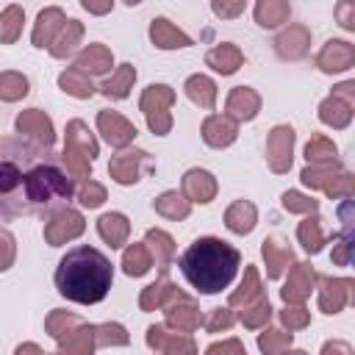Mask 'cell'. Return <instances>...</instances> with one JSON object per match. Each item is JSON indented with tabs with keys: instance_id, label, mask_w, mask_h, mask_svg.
Masks as SVG:
<instances>
[{
	"instance_id": "6da1fadb",
	"label": "cell",
	"mask_w": 355,
	"mask_h": 355,
	"mask_svg": "<svg viewBox=\"0 0 355 355\" xmlns=\"http://www.w3.org/2000/svg\"><path fill=\"white\" fill-rule=\"evenodd\" d=\"M114 283V266L108 255L83 244L67 250V255L55 266V288L61 297L78 305L103 302Z\"/></svg>"
},
{
	"instance_id": "7a4b0ae2",
	"label": "cell",
	"mask_w": 355,
	"mask_h": 355,
	"mask_svg": "<svg viewBox=\"0 0 355 355\" xmlns=\"http://www.w3.org/2000/svg\"><path fill=\"white\" fill-rule=\"evenodd\" d=\"M183 277L200 294H219L227 288L241 266V252L216 236H200L178 261Z\"/></svg>"
},
{
	"instance_id": "3957f363",
	"label": "cell",
	"mask_w": 355,
	"mask_h": 355,
	"mask_svg": "<svg viewBox=\"0 0 355 355\" xmlns=\"http://www.w3.org/2000/svg\"><path fill=\"white\" fill-rule=\"evenodd\" d=\"M36 141L8 136L0 141V219L28 216L25 211V166Z\"/></svg>"
},
{
	"instance_id": "277c9868",
	"label": "cell",
	"mask_w": 355,
	"mask_h": 355,
	"mask_svg": "<svg viewBox=\"0 0 355 355\" xmlns=\"http://www.w3.org/2000/svg\"><path fill=\"white\" fill-rule=\"evenodd\" d=\"M175 89L166 83H150L141 97H139V108L147 119V128L153 136H166L172 130V105H175Z\"/></svg>"
},
{
	"instance_id": "5b68a950",
	"label": "cell",
	"mask_w": 355,
	"mask_h": 355,
	"mask_svg": "<svg viewBox=\"0 0 355 355\" xmlns=\"http://www.w3.org/2000/svg\"><path fill=\"white\" fill-rule=\"evenodd\" d=\"M83 230H86V219H83V214L67 202V205L55 208V211L47 216L42 236H44V241H47L50 247H61V244H67V241L83 236Z\"/></svg>"
},
{
	"instance_id": "8992f818",
	"label": "cell",
	"mask_w": 355,
	"mask_h": 355,
	"mask_svg": "<svg viewBox=\"0 0 355 355\" xmlns=\"http://www.w3.org/2000/svg\"><path fill=\"white\" fill-rule=\"evenodd\" d=\"M150 169V153L141 147H122L111 164H108V175L114 183L119 186H133L141 180V175Z\"/></svg>"
},
{
	"instance_id": "52a82bcc",
	"label": "cell",
	"mask_w": 355,
	"mask_h": 355,
	"mask_svg": "<svg viewBox=\"0 0 355 355\" xmlns=\"http://www.w3.org/2000/svg\"><path fill=\"white\" fill-rule=\"evenodd\" d=\"M319 291H316V302L319 311L327 316L341 313L352 300H355V280L352 277H316Z\"/></svg>"
},
{
	"instance_id": "ba28073f",
	"label": "cell",
	"mask_w": 355,
	"mask_h": 355,
	"mask_svg": "<svg viewBox=\"0 0 355 355\" xmlns=\"http://www.w3.org/2000/svg\"><path fill=\"white\" fill-rule=\"evenodd\" d=\"M294 144L297 133L291 125H275L266 136V164L275 175H286L294 161Z\"/></svg>"
},
{
	"instance_id": "9c48e42d",
	"label": "cell",
	"mask_w": 355,
	"mask_h": 355,
	"mask_svg": "<svg viewBox=\"0 0 355 355\" xmlns=\"http://www.w3.org/2000/svg\"><path fill=\"white\" fill-rule=\"evenodd\" d=\"M144 341L150 349L164 352V355H194L197 352V344L189 333L169 330L166 324H150L144 333Z\"/></svg>"
},
{
	"instance_id": "30bf717a",
	"label": "cell",
	"mask_w": 355,
	"mask_h": 355,
	"mask_svg": "<svg viewBox=\"0 0 355 355\" xmlns=\"http://www.w3.org/2000/svg\"><path fill=\"white\" fill-rule=\"evenodd\" d=\"M97 133L114 147V150H122V147H130L133 139L139 136L136 125L122 116L119 111H97Z\"/></svg>"
},
{
	"instance_id": "8fae6325",
	"label": "cell",
	"mask_w": 355,
	"mask_h": 355,
	"mask_svg": "<svg viewBox=\"0 0 355 355\" xmlns=\"http://www.w3.org/2000/svg\"><path fill=\"white\" fill-rule=\"evenodd\" d=\"M286 272H288V277H286V283L280 288V300L283 302H294V305L305 302L311 297V291L316 288V277H319L316 269L308 261H300V263H291Z\"/></svg>"
},
{
	"instance_id": "7c38bea8",
	"label": "cell",
	"mask_w": 355,
	"mask_h": 355,
	"mask_svg": "<svg viewBox=\"0 0 355 355\" xmlns=\"http://www.w3.org/2000/svg\"><path fill=\"white\" fill-rule=\"evenodd\" d=\"M355 64V44L347 39H327L322 44V50L316 53V67L324 75H338L352 69Z\"/></svg>"
},
{
	"instance_id": "4fadbf2b",
	"label": "cell",
	"mask_w": 355,
	"mask_h": 355,
	"mask_svg": "<svg viewBox=\"0 0 355 355\" xmlns=\"http://www.w3.org/2000/svg\"><path fill=\"white\" fill-rule=\"evenodd\" d=\"M14 128H17L19 136H25V139H31V141H36L42 147H53V141H55L53 119L39 108H25L22 114H17Z\"/></svg>"
},
{
	"instance_id": "5bb4252c",
	"label": "cell",
	"mask_w": 355,
	"mask_h": 355,
	"mask_svg": "<svg viewBox=\"0 0 355 355\" xmlns=\"http://www.w3.org/2000/svg\"><path fill=\"white\" fill-rule=\"evenodd\" d=\"M180 191L189 202H197V205H208L216 191H219V183L216 178L208 172V169H200V166H191L183 172V180H180Z\"/></svg>"
},
{
	"instance_id": "9a60e30c",
	"label": "cell",
	"mask_w": 355,
	"mask_h": 355,
	"mask_svg": "<svg viewBox=\"0 0 355 355\" xmlns=\"http://www.w3.org/2000/svg\"><path fill=\"white\" fill-rule=\"evenodd\" d=\"M161 311H164L166 327H172V330H178V333H194V330L202 324V313H200V305H197V302H194L189 294L178 297L175 302L164 305Z\"/></svg>"
},
{
	"instance_id": "2e32d148",
	"label": "cell",
	"mask_w": 355,
	"mask_h": 355,
	"mask_svg": "<svg viewBox=\"0 0 355 355\" xmlns=\"http://www.w3.org/2000/svg\"><path fill=\"white\" fill-rule=\"evenodd\" d=\"M200 136H202V141H205L208 147L225 150V147H230V144L236 141V136H239V122L230 119L227 114H208V116L202 119Z\"/></svg>"
},
{
	"instance_id": "e0dca14e",
	"label": "cell",
	"mask_w": 355,
	"mask_h": 355,
	"mask_svg": "<svg viewBox=\"0 0 355 355\" xmlns=\"http://www.w3.org/2000/svg\"><path fill=\"white\" fill-rule=\"evenodd\" d=\"M311 50V31L305 25H288L275 36V53L283 61H300Z\"/></svg>"
},
{
	"instance_id": "ac0fdd59",
	"label": "cell",
	"mask_w": 355,
	"mask_h": 355,
	"mask_svg": "<svg viewBox=\"0 0 355 355\" xmlns=\"http://www.w3.org/2000/svg\"><path fill=\"white\" fill-rule=\"evenodd\" d=\"M225 111L230 119H236L239 125L241 122H252L261 111V94L252 89V86H233L227 92V100H225Z\"/></svg>"
},
{
	"instance_id": "d6986e66",
	"label": "cell",
	"mask_w": 355,
	"mask_h": 355,
	"mask_svg": "<svg viewBox=\"0 0 355 355\" xmlns=\"http://www.w3.org/2000/svg\"><path fill=\"white\" fill-rule=\"evenodd\" d=\"M261 255L266 263V280H280L286 269L294 263V250L280 236H266L261 241Z\"/></svg>"
},
{
	"instance_id": "ffe728a7",
	"label": "cell",
	"mask_w": 355,
	"mask_h": 355,
	"mask_svg": "<svg viewBox=\"0 0 355 355\" xmlns=\"http://www.w3.org/2000/svg\"><path fill=\"white\" fill-rule=\"evenodd\" d=\"M183 294H186V291H180L166 275H161L155 283H150V286L141 288V294H139V308H141L144 313H150V311H161L164 305L175 302V300L183 297Z\"/></svg>"
},
{
	"instance_id": "44dd1931",
	"label": "cell",
	"mask_w": 355,
	"mask_h": 355,
	"mask_svg": "<svg viewBox=\"0 0 355 355\" xmlns=\"http://www.w3.org/2000/svg\"><path fill=\"white\" fill-rule=\"evenodd\" d=\"M150 42L158 47V50H178V47H191V36L186 31H180L175 22H169L166 17H155L150 22Z\"/></svg>"
},
{
	"instance_id": "7402d4cb",
	"label": "cell",
	"mask_w": 355,
	"mask_h": 355,
	"mask_svg": "<svg viewBox=\"0 0 355 355\" xmlns=\"http://www.w3.org/2000/svg\"><path fill=\"white\" fill-rule=\"evenodd\" d=\"M144 244H147V250H150L153 266H155L161 275H166L169 266H172V261H175V239H172L166 230H161V227H150V230L144 233Z\"/></svg>"
},
{
	"instance_id": "603a6c76",
	"label": "cell",
	"mask_w": 355,
	"mask_h": 355,
	"mask_svg": "<svg viewBox=\"0 0 355 355\" xmlns=\"http://www.w3.org/2000/svg\"><path fill=\"white\" fill-rule=\"evenodd\" d=\"M64 22H67L64 8H58V6L42 8L39 17H36V22H33V31H31V42H33V47H50V42L55 39V33L61 31Z\"/></svg>"
},
{
	"instance_id": "cb8c5ba5",
	"label": "cell",
	"mask_w": 355,
	"mask_h": 355,
	"mask_svg": "<svg viewBox=\"0 0 355 355\" xmlns=\"http://www.w3.org/2000/svg\"><path fill=\"white\" fill-rule=\"evenodd\" d=\"M241 64H244V53L233 42H222L205 53V67H211L219 75H233L241 69Z\"/></svg>"
},
{
	"instance_id": "d4e9b609",
	"label": "cell",
	"mask_w": 355,
	"mask_h": 355,
	"mask_svg": "<svg viewBox=\"0 0 355 355\" xmlns=\"http://www.w3.org/2000/svg\"><path fill=\"white\" fill-rule=\"evenodd\" d=\"M97 233L100 239L111 247V250H119L122 244H128V236H130V219L122 214V211H108L97 219Z\"/></svg>"
},
{
	"instance_id": "484cf974",
	"label": "cell",
	"mask_w": 355,
	"mask_h": 355,
	"mask_svg": "<svg viewBox=\"0 0 355 355\" xmlns=\"http://www.w3.org/2000/svg\"><path fill=\"white\" fill-rule=\"evenodd\" d=\"M75 67H78L80 72H86V75H105V72L114 67V53H111L105 44L92 42V44H86V47L75 55Z\"/></svg>"
},
{
	"instance_id": "4316f807",
	"label": "cell",
	"mask_w": 355,
	"mask_h": 355,
	"mask_svg": "<svg viewBox=\"0 0 355 355\" xmlns=\"http://www.w3.org/2000/svg\"><path fill=\"white\" fill-rule=\"evenodd\" d=\"M255 225H258V208H255V202H250V200H236V202L227 205V211H225V227H227L230 233L247 236V233L255 230Z\"/></svg>"
},
{
	"instance_id": "83f0119b",
	"label": "cell",
	"mask_w": 355,
	"mask_h": 355,
	"mask_svg": "<svg viewBox=\"0 0 355 355\" xmlns=\"http://www.w3.org/2000/svg\"><path fill=\"white\" fill-rule=\"evenodd\" d=\"M55 344H58V352H67V355H89L94 349V324L78 322L64 336H58Z\"/></svg>"
},
{
	"instance_id": "f1b7e54d",
	"label": "cell",
	"mask_w": 355,
	"mask_h": 355,
	"mask_svg": "<svg viewBox=\"0 0 355 355\" xmlns=\"http://www.w3.org/2000/svg\"><path fill=\"white\" fill-rule=\"evenodd\" d=\"M352 103L336 97V94H327L322 103H319V122L333 128V130H344L349 122H352Z\"/></svg>"
},
{
	"instance_id": "f546056e",
	"label": "cell",
	"mask_w": 355,
	"mask_h": 355,
	"mask_svg": "<svg viewBox=\"0 0 355 355\" xmlns=\"http://www.w3.org/2000/svg\"><path fill=\"white\" fill-rule=\"evenodd\" d=\"M136 83V67L133 64H119L103 83H100V94L108 100H125L130 94Z\"/></svg>"
},
{
	"instance_id": "4dcf8cb0",
	"label": "cell",
	"mask_w": 355,
	"mask_h": 355,
	"mask_svg": "<svg viewBox=\"0 0 355 355\" xmlns=\"http://www.w3.org/2000/svg\"><path fill=\"white\" fill-rule=\"evenodd\" d=\"M252 17L261 28L272 31V28H280L288 22L291 17V3L288 0H255V8H252Z\"/></svg>"
},
{
	"instance_id": "1f68e13d",
	"label": "cell",
	"mask_w": 355,
	"mask_h": 355,
	"mask_svg": "<svg viewBox=\"0 0 355 355\" xmlns=\"http://www.w3.org/2000/svg\"><path fill=\"white\" fill-rule=\"evenodd\" d=\"M80 39H83V22H78V19H67V22L61 25V31L55 33V39L50 42L47 50H50L53 58H69V55H75Z\"/></svg>"
},
{
	"instance_id": "d6a6232c",
	"label": "cell",
	"mask_w": 355,
	"mask_h": 355,
	"mask_svg": "<svg viewBox=\"0 0 355 355\" xmlns=\"http://www.w3.org/2000/svg\"><path fill=\"white\" fill-rule=\"evenodd\" d=\"M183 92H186V97H189L194 105H200V108H205V111H214L219 92H216V83H214L208 75H202V72L189 75L186 83H183Z\"/></svg>"
},
{
	"instance_id": "836d02e7",
	"label": "cell",
	"mask_w": 355,
	"mask_h": 355,
	"mask_svg": "<svg viewBox=\"0 0 355 355\" xmlns=\"http://www.w3.org/2000/svg\"><path fill=\"white\" fill-rule=\"evenodd\" d=\"M64 144L80 150V153L89 155L92 161L100 155V144H97L94 133L89 130V125H86L83 119H69V122H67V128H64Z\"/></svg>"
},
{
	"instance_id": "e575fe53",
	"label": "cell",
	"mask_w": 355,
	"mask_h": 355,
	"mask_svg": "<svg viewBox=\"0 0 355 355\" xmlns=\"http://www.w3.org/2000/svg\"><path fill=\"white\" fill-rule=\"evenodd\" d=\"M258 297H263V283H261L258 266L250 263V266L244 269V277H241L239 288L230 291V297H227V308H244V305H250V302L258 300Z\"/></svg>"
},
{
	"instance_id": "d590c367",
	"label": "cell",
	"mask_w": 355,
	"mask_h": 355,
	"mask_svg": "<svg viewBox=\"0 0 355 355\" xmlns=\"http://www.w3.org/2000/svg\"><path fill=\"white\" fill-rule=\"evenodd\" d=\"M153 208H155V214H161V216L169 219V222H183V219H189V214H191V202L183 197V191H175V189L158 194V197L153 200Z\"/></svg>"
},
{
	"instance_id": "8d00e7d4",
	"label": "cell",
	"mask_w": 355,
	"mask_h": 355,
	"mask_svg": "<svg viewBox=\"0 0 355 355\" xmlns=\"http://www.w3.org/2000/svg\"><path fill=\"white\" fill-rule=\"evenodd\" d=\"M297 239H300V244H302V250L308 255L322 252V247L327 244V236L322 230V219H319L316 211L313 214H305V219L297 225Z\"/></svg>"
},
{
	"instance_id": "74e56055",
	"label": "cell",
	"mask_w": 355,
	"mask_h": 355,
	"mask_svg": "<svg viewBox=\"0 0 355 355\" xmlns=\"http://www.w3.org/2000/svg\"><path fill=\"white\" fill-rule=\"evenodd\" d=\"M58 89L64 92V94H69V97H78V100H89L92 94H94V83H92V75H86V72H80L78 67H69V69H64L61 75H58Z\"/></svg>"
},
{
	"instance_id": "f35d334b",
	"label": "cell",
	"mask_w": 355,
	"mask_h": 355,
	"mask_svg": "<svg viewBox=\"0 0 355 355\" xmlns=\"http://www.w3.org/2000/svg\"><path fill=\"white\" fill-rule=\"evenodd\" d=\"M153 269V258H150V250L144 241H133L125 247L122 252V272L128 277H144L147 272Z\"/></svg>"
},
{
	"instance_id": "ab89813d",
	"label": "cell",
	"mask_w": 355,
	"mask_h": 355,
	"mask_svg": "<svg viewBox=\"0 0 355 355\" xmlns=\"http://www.w3.org/2000/svg\"><path fill=\"white\" fill-rule=\"evenodd\" d=\"M22 25H25V8L11 3L0 11V44H14L22 36Z\"/></svg>"
},
{
	"instance_id": "60d3db41",
	"label": "cell",
	"mask_w": 355,
	"mask_h": 355,
	"mask_svg": "<svg viewBox=\"0 0 355 355\" xmlns=\"http://www.w3.org/2000/svg\"><path fill=\"white\" fill-rule=\"evenodd\" d=\"M338 169H344V166L338 164V158H333V161H319V164H308V166L300 172V180H302V186L322 191V189L327 186V180H330Z\"/></svg>"
},
{
	"instance_id": "b9f144b4",
	"label": "cell",
	"mask_w": 355,
	"mask_h": 355,
	"mask_svg": "<svg viewBox=\"0 0 355 355\" xmlns=\"http://www.w3.org/2000/svg\"><path fill=\"white\" fill-rule=\"evenodd\" d=\"M28 92H31V80L22 72H17V69L0 72V100L3 103H17V100L28 97Z\"/></svg>"
},
{
	"instance_id": "7bdbcfd3",
	"label": "cell",
	"mask_w": 355,
	"mask_h": 355,
	"mask_svg": "<svg viewBox=\"0 0 355 355\" xmlns=\"http://www.w3.org/2000/svg\"><path fill=\"white\" fill-rule=\"evenodd\" d=\"M269 319H272V305H269V297L266 294L258 297V300H252L250 305H244L241 313H239V322L247 330H261L263 324H269Z\"/></svg>"
},
{
	"instance_id": "ee69618b",
	"label": "cell",
	"mask_w": 355,
	"mask_h": 355,
	"mask_svg": "<svg viewBox=\"0 0 355 355\" xmlns=\"http://www.w3.org/2000/svg\"><path fill=\"white\" fill-rule=\"evenodd\" d=\"M263 333H258V349L266 352V355H280L286 349H291L294 344V336L286 333V330H277V327H261Z\"/></svg>"
},
{
	"instance_id": "f6af8a7d",
	"label": "cell",
	"mask_w": 355,
	"mask_h": 355,
	"mask_svg": "<svg viewBox=\"0 0 355 355\" xmlns=\"http://www.w3.org/2000/svg\"><path fill=\"white\" fill-rule=\"evenodd\" d=\"M61 161H64L67 172L72 175V180H89V178H92V158L83 155L80 150L64 144V150H61Z\"/></svg>"
},
{
	"instance_id": "bcb514c9",
	"label": "cell",
	"mask_w": 355,
	"mask_h": 355,
	"mask_svg": "<svg viewBox=\"0 0 355 355\" xmlns=\"http://www.w3.org/2000/svg\"><path fill=\"white\" fill-rule=\"evenodd\" d=\"M130 341L125 324L119 322H103L94 324V347H125Z\"/></svg>"
},
{
	"instance_id": "7dc6e473",
	"label": "cell",
	"mask_w": 355,
	"mask_h": 355,
	"mask_svg": "<svg viewBox=\"0 0 355 355\" xmlns=\"http://www.w3.org/2000/svg\"><path fill=\"white\" fill-rule=\"evenodd\" d=\"M338 155V147L333 139L322 136V133H313L305 144V161L308 164H319V161H333Z\"/></svg>"
},
{
	"instance_id": "c3c4849f",
	"label": "cell",
	"mask_w": 355,
	"mask_h": 355,
	"mask_svg": "<svg viewBox=\"0 0 355 355\" xmlns=\"http://www.w3.org/2000/svg\"><path fill=\"white\" fill-rule=\"evenodd\" d=\"M330 200H349L352 194H355V175L352 172H347V169H338L330 180H327V186L322 189Z\"/></svg>"
},
{
	"instance_id": "681fc988",
	"label": "cell",
	"mask_w": 355,
	"mask_h": 355,
	"mask_svg": "<svg viewBox=\"0 0 355 355\" xmlns=\"http://www.w3.org/2000/svg\"><path fill=\"white\" fill-rule=\"evenodd\" d=\"M75 197H78V202L83 208H100L108 200V191H105L103 183H97V180L89 178V180H80V186L75 189Z\"/></svg>"
},
{
	"instance_id": "f907efd6",
	"label": "cell",
	"mask_w": 355,
	"mask_h": 355,
	"mask_svg": "<svg viewBox=\"0 0 355 355\" xmlns=\"http://www.w3.org/2000/svg\"><path fill=\"white\" fill-rule=\"evenodd\" d=\"M280 205L288 214H313V211H319V200H313L311 194L294 191V189H288V191L280 194Z\"/></svg>"
},
{
	"instance_id": "816d5d0a",
	"label": "cell",
	"mask_w": 355,
	"mask_h": 355,
	"mask_svg": "<svg viewBox=\"0 0 355 355\" xmlns=\"http://www.w3.org/2000/svg\"><path fill=\"white\" fill-rule=\"evenodd\" d=\"M280 324L288 330V333H294V330H305L308 324H311V311L300 302V305H294V302H286V308L280 311Z\"/></svg>"
},
{
	"instance_id": "f5cc1de1",
	"label": "cell",
	"mask_w": 355,
	"mask_h": 355,
	"mask_svg": "<svg viewBox=\"0 0 355 355\" xmlns=\"http://www.w3.org/2000/svg\"><path fill=\"white\" fill-rule=\"evenodd\" d=\"M78 322H80V319H78L72 311H61V308H55V311L47 313V319H44V330H47V336L58 338V336H64L69 327H75Z\"/></svg>"
},
{
	"instance_id": "db71d44e",
	"label": "cell",
	"mask_w": 355,
	"mask_h": 355,
	"mask_svg": "<svg viewBox=\"0 0 355 355\" xmlns=\"http://www.w3.org/2000/svg\"><path fill=\"white\" fill-rule=\"evenodd\" d=\"M17 261V239L11 230L0 227V272H8Z\"/></svg>"
},
{
	"instance_id": "11a10c76",
	"label": "cell",
	"mask_w": 355,
	"mask_h": 355,
	"mask_svg": "<svg viewBox=\"0 0 355 355\" xmlns=\"http://www.w3.org/2000/svg\"><path fill=\"white\" fill-rule=\"evenodd\" d=\"M202 324H205L208 333H222V330H230L236 324V316H233L230 308H214L211 316L202 319Z\"/></svg>"
},
{
	"instance_id": "9f6ffc18",
	"label": "cell",
	"mask_w": 355,
	"mask_h": 355,
	"mask_svg": "<svg viewBox=\"0 0 355 355\" xmlns=\"http://www.w3.org/2000/svg\"><path fill=\"white\" fill-rule=\"evenodd\" d=\"M247 8V0H211V11L219 19H236Z\"/></svg>"
},
{
	"instance_id": "6f0895ef",
	"label": "cell",
	"mask_w": 355,
	"mask_h": 355,
	"mask_svg": "<svg viewBox=\"0 0 355 355\" xmlns=\"http://www.w3.org/2000/svg\"><path fill=\"white\" fill-rule=\"evenodd\" d=\"M349 258H352V239H349V230L344 227V233L336 239L333 244V263L338 266H349Z\"/></svg>"
},
{
	"instance_id": "680465c9",
	"label": "cell",
	"mask_w": 355,
	"mask_h": 355,
	"mask_svg": "<svg viewBox=\"0 0 355 355\" xmlns=\"http://www.w3.org/2000/svg\"><path fill=\"white\" fill-rule=\"evenodd\" d=\"M336 22L344 31H355V0H338V6H336Z\"/></svg>"
},
{
	"instance_id": "91938a15",
	"label": "cell",
	"mask_w": 355,
	"mask_h": 355,
	"mask_svg": "<svg viewBox=\"0 0 355 355\" xmlns=\"http://www.w3.org/2000/svg\"><path fill=\"white\" fill-rule=\"evenodd\" d=\"M208 355H225V352H233V355H244V344L239 341V338H227V341H214V344H208V349H205Z\"/></svg>"
},
{
	"instance_id": "94428289",
	"label": "cell",
	"mask_w": 355,
	"mask_h": 355,
	"mask_svg": "<svg viewBox=\"0 0 355 355\" xmlns=\"http://www.w3.org/2000/svg\"><path fill=\"white\" fill-rule=\"evenodd\" d=\"M80 6L94 17H105L114 8V0H80Z\"/></svg>"
},
{
	"instance_id": "6125c7cd",
	"label": "cell",
	"mask_w": 355,
	"mask_h": 355,
	"mask_svg": "<svg viewBox=\"0 0 355 355\" xmlns=\"http://www.w3.org/2000/svg\"><path fill=\"white\" fill-rule=\"evenodd\" d=\"M330 94H336V97H341V100H347V103H352V105H355V80H344V83L333 86V92H330Z\"/></svg>"
},
{
	"instance_id": "be15d7a7",
	"label": "cell",
	"mask_w": 355,
	"mask_h": 355,
	"mask_svg": "<svg viewBox=\"0 0 355 355\" xmlns=\"http://www.w3.org/2000/svg\"><path fill=\"white\" fill-rule=\"evenodd\" d=\"M330 352L352 355V347H349V344H344V341H327V344H322V355H330Z\"/></svg>"
},
{
	"instance_id": "e7e4bbea",
	"label": "cell",
	"mask_w": 355,
	"mask_h": 355,
	"mask_svg": "<svg viewBox=\"0 0 355 355\" xmlns=\"http://www.w3.org/2000/svg\"><path fill=\"white\" fill-rule=\"evenodd\" d=\"M22 352H42V347L39 344H19L17 347V355H22Z\"/></svg>"
},
{
	"instance_id": "03108f58",
	"label": "cell",
	"mask_w": 355,
	"mask_h": 355,
	"mask_svg": "<svg viewBox=\"0 0 355 355\" xmlns=\"http://www.w3.org/2000/svg\"><path fill=\"white\" fill-rule=\"evenodd\" d=\"M122 3H125V6H130V8H133V6H139V3H141V0H122Z\"/></svg>"
}]
</instances>
